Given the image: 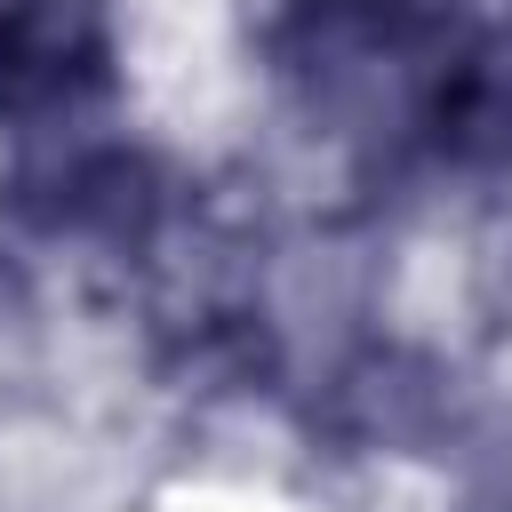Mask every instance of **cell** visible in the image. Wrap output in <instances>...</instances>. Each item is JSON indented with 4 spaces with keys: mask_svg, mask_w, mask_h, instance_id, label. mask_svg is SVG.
Listing matches in <instances>:
<instances>
[{
    "mask_svg": "<svg viewBox=\"0 0 512 512\" xmlns=\"http://www.w3.org/2000/svg\"><path fill=\"white\" fill-rule=\"evenodd\" d=\"M112 80L96 0H0V120L64 128Z\"/></svg>",
    "mask_w": 512,
    "mask_h": 512,
    "instance_id": "cell-1",
    "label": "cell"
}]
</instances>
